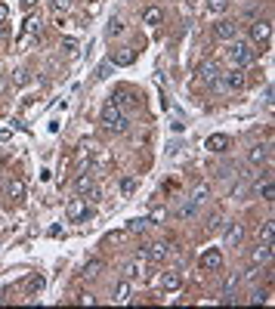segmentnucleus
Returning <instances> with one entry per match:
<instances>
[{"instance_id":"nucleus-1","label":"nucleus","mask_w":275,"mask_h":309,"mask_svg":"<svg viewBox=\"0 0 275 309\" xmlns=\"http://www.w3.org/2000/svg\"><path fill=\"white\" fill-rule=\"evenodd\" d=\"M102 124H105V130H112V133H127V127H130V118L121 115V108L108 99L102 105Z\"/></svg>"},{"instance_id":"nucleus-2","label":"nucleus","mask_w":275,"mask_h":309,"mask_svg":"<svg viewBox=\"0 0 275 309\" xmlns=\"http://www.w3.org/2000/svg\"><path fill=\"white\" fill-rule=\"evenodd\" d=\"M226 56H229L232 68H247V65L256 59V50H253L250 44H244V41H235V44L226 50Z\"/></svg>"},{"instance_id":"nucleus-3","label":"nucleus","mask_w":275,"mask_h":309,"mask_svg":"<svg viewBox=\"0 0 275 309\" xmlns=\"http://www.w3.org/2000/svg\"><path fill=\"white\" fill-rule=\"evenodd\" d=\"M250 41H253V47H260V53L269 47V41H272V25L269 22H253L250 25Z\"/></svg>"},{"instance_id":"nucleus-4","label":"nucleus","mask_w":275,"mask_h":309,"mask_svg":"<svg viewBox=\"0 0 275 309\" xmlns=\"http://www.w3.org/2000/svg\"><path fill=\"white\" fill-rule=\"evenodd\" d=\"M219 75H223V71H219L216 62H204V65L198 68V84H201V87H216V84H219Z\"/></svg>"},{"instance_id":"nucleus-5","label":"nucleus","mask_w":275,"mask_h":309,"mask_svg":"<svg viewBox=\"0 0 275 309\" xmlns=\"http://www.w3.org/2000/svg\"><path fill=\"white\" fill-rule=\"evenodd\" d=\"M158 287H161V290H167V294H170V290H179V287H182V275H179L176 269L161 272V275H158Z\"/></svg>"},{"instance_id":"nucleus-6","label":"nucleus","mask_w":275,"mask_h":309,"mask_svg":"<svg viewBox=\"0 0 275 309\" xmlns=\"http://www.w3.org/2000/svg\"><path fill=\"white\" fill-rule=\"evenodd\" d=\"M65 216L71 223H81L84 216H87V198H71L68 207H65Z\"/></svg>"},{"instance_id":"nucleus-7","label":"nucleus","mask_w":275,"mask_h":309,"mask_svg":"<svg viewBox=\"0 0 275 309\" xmlns=\"http://www.w3.org/2000/svg\"><path fill=\"white\" fill-rule=\"evenodd\" d=\"M139 257H142V260H155V263H161L164 257H167V244H164V241L145 244V247H139Z\"/></svg>"},{"instance_id":"nucleus-8","label":"nucleus","mask_w":275,"mask_h":309,"mask_svg":"<svg viewBox=\"0 0 275 309\" xmlns=\"http://www.w3.org/2000/svg\"><path fill=\"white\" fill-rule=\"evenodd\" d=\"M112 102L121 108V115H127V112H133V105H136V96L130 93V90H115V96H112Z\"/></svg>"},{"instance_id":"nucleus-9","label":"nucleus","mask_w":275,"mask_h":309,"mask_svg":"<svg viewBox=\"0 0 275 309\" xmlns=\"http://www.w3.org/2000/svg\"><path fill=\"white\" fill-rule=\"evenodd\" d=\"M219 84H223L226 90H241L244 87V75H241V68H229L219 75Z\"/></svg>"},{"instance_id":"nucleus-10","label":"nucleus","mask_w":275,"mask_h":309,"mask_svg":"<svg viewBox=\"0 0 275 309\" xmlns=\"http://www.w3.org/2000/svg\"><path fill=\"white\" fill-rule=\"evenodd\" d=\"M207 149L216 152V155H226V152L232 149V139H229L226 133H210V136H207Z\"/></svg>"},{"instance_id":"nucleus-11","label":"nucleus","mask_w":275,"mask_h":309,"mask_svg":"<svg viewBox=\"0 0 275 309\" xmlns=\"http://www.w3.org/2000/svg\"><path fill=\"white\" fill-rule=\"evenodd\" d=\"M213 34L219 41H235V34H238V25L232 22V19H219L216 25H213Z\"/></svg>"},{"instance_id":"nucleus-12","label":"nucleus","mask_w":275,"mask_h":309,"mask_svg":"<svg viewBox=\"0 0 275 309\" xmlns=\"http://www.w3.org/2000/svg\"><path fill=\"white\" fill-rule=\"evenodd\" d=\"M241 241H244V226H241V223H232V226L226 229V235H223V244H226V247H238Z\"/></svg>"},{"instance_id":"nucleus-13","label":"nucleus","mask_w":275,"mask_h":309,"mask_svg":"<svg viewBox=\"0 0 275 309\" xmlns=\"http://www.w3.org/2000/svg\"><path fill=\"white\" fill-rule=\"evenodd\" d=\"M219 266H223V253L219 250H207V253H201V269H207V272H216Z\"/></svg>"},{"instance_id":"nucleus-14","label":"nucleus","mask_w":275,"mask_h":309,"mask_svg":"<svg viewBox=\"0 0 275 309\" xmlns=\"http://www.w3.org/2000/svg\"><path fill=\"white\" fill-rule=\"evenodd\" d=\"M7 195L13 198V201H22V198L28 195V186H25V179H19V176H16V179H10V183H7Z\"/></svg>"},{"instance_id":"nucleus-15","label":"nucleus","mask_w":275,"mask_h":309,"mask_svg":"<svg viewBox=\"0 0 275 309\" xmlns=\"http://www.w3.org/2000/svg\"><path fill=\"white\" fill-rule=\"evenodd\" d=\"M269 155H272V152H269V145H253V149L247 152V164H253V167H256V164H263V161H269Z\"/></svg>"},{"instance_id":"nucleus-16","label":"nucleus","mask_w":275,"mask_h":309,"mask_svg":"<svg viewBox=\"0 0 275 309\" xmlns=\"http://www.w3.org/2000/svg\"><path fill=\"white\" fill-rule=\"evenodd\" d=\"M142 22L145 25H161L164 22V10L161 7H145L142 10Z\"/></svg>"},{"instance_id":"nucleus-17","label":"nucleus","mask_w":275,"mask_h":309,"mask_svg":"<svg viewBox=\"0 0 275 309\" xmlns=\"http://www.w3.org/2000/svg\"><path fill=\"white\" fill-rule=\"evenodd\" d=\"M269 260H272V244H263V247H256V250L250 253V263H253V266L269 263Z\"/></svg>"},{"instance_id":"nucleus-18","label":"nucleus","mask_w":275,"mask_h":309,"mask_svg":"<svg viewBox=\"0 0 275 309\" xmlns=\"http://www.w3.org/2000/svg\"><path fill=\"white\" fill-rule=\"evenodd\" d=\"M112 300H115V303H130V281H127V278L115 284V297H112Z\"/></svg>"},{"instance_id":"nucleus-19","label":"nucleus","mask_w":275,"mask_h":309,"mask_svg":"<svg viewBox=\"0 0 275 309\" xmlns=\"http://www.w3.org/2000/svg\"><path fill=\"white\" fill-rule=\"evenodd\" d=\"M90 189H93V176H90V173H81V176L75 179V192H78V195H87Z\"/></svg>"},{"instance_id":"nucleus-20","label":"nucleus","mask_w":275,"mask_h":309,"mask_svg":"<svg viewBox=\"0 0 275 309\" xmlns=\"http://www.w3.org/2000/svg\"><path fill=\"white\" fill-rule=\"evenodd\" d=\"M127 238H130V232H127V229H115V232L105 235V244H124Z\"/></svg>"},{"instance_id":"nucleus-21","label":"nucleus","mask_w":275,"mask_h":309,"mask_svg":"<svg viewBox=\"0 0 275 309\" xmlns=\"http://www.w3.org/2000/svg\"><path fill=\"white\" fill-rule=\"evenodd\" d=\"M207 195H210V186H207V183H198L195 192H192V201H195V204H204Z\"/></svg>"},{"instance_id":"nucleus-22","label":"nucleus","mask_w":275,"mask_h":309,"mask_svg":"<svg viewBox=\"0 0 275 309\" xmlns=\"http://www.w3.org/2000/svg\"><path fill=\"white\" fill-rule=\"evenodd\" d=\"M256 189H260V195H263V201H275V186H272V179H269V176L263 179V186L256 183Z\"/></svg>"},{"instance_id":"nucleus-23","label":"nucleus","mask_w":275,"mask_h":309,"mask_svg":"<svg viewBox=\"0 0 275 309\" xmlns=\"http://www.w3.org/2000/svg\"><path fill=\"white\" fill-rule=\"evenodd\" d=\"M133 192H136V176H124V179H121V195L130 198Z\"/></svg>"},{"instance_id":"nucleus-24","label":"nucleus","mask_w":275,"mask_h":309,"mask_svg":"<svg viewBox=\"0 0 275 309\" xmlns=\"http://www.w3.org/2000/svg\"><path fill=\"white\" fill-rule=\"evenodd\" d=\"M229 10V0H207V13H213V16H223Z\"/></svg>"},{"instance_id":"nucleus-25","label":"nucleus","mask_w":275,"mask_h":309,"mask_svg":"<svg viewBox=\"0 0 275 309\" xmlns=\"http://www.w3.org/2000/svg\"><path fill=\"white\" fill-rule=\"evenodd\" d=\"M102 269H105V263H102V260H90V263L84 266V275H87V278H93V275H99Z\"/></svg>"},{"instance_id":"nucleus-26","label":"nucleus","mask_w":275,"mask_h":309,"mask_svg":"<svg viewBox=\"0 0 275 309\" xmlns=\"http://www.w3.org/2000/svg\"><path fill=\"white\" fill-rule=\"evenodd\" d=\"M139 275H142V266H139V263H127V266H124V278H127V281H133V278H139Z\"/></svg>"},{"instance_id":"nucleus-27","label":"nucleus","mask_w":275,"mask_h":309,"mask_svg":"<svg viewBox=\"0 0 275 309\" xmlns=\"http://www.w3.org/2000/svg\"><path fill=\"white\" fill-rule=\"evenodd\" d=\"M149 226H152L149 220H130V223H127V232H130V235H139V232H145Z\"/></svg>"},{"instance_id":"nucleus-28","label":"nucleus","mask_w":275,"mask_h":309,"mask_svg":"<svg viewBox=\"0 0 275 309\" xmlns=\"http://www.w3.org/2000/svg\"><path fill=\"white\" fill-rule=\"evenodd\" d=\"M41 16H28V22H25V38H28V34H38L41 31Z\"/></svg>"},{"instance_id":"nucleus-29","label":"nucleus","mask_w":275,"mask_h":309,"mask_svg":"<svg viewBox=\"0 0 275 309\" xmlns=\"http://www.w3.org/2000/svg\"><path fill=\"white\" fill-rule=\"evenodd\" d=\"M247 195H250V186H247V183H235V189H232V198H235V201H244Z\"/></svg>"},{"instance_id":"nucleus-30","label":"nucleus","mask_w":275,"mask_h":309,"mask_svg":"<svg viewBox=\"0 0 275 309\" xmlns=\"http://www.w3.org/2000/svg\"><path fill=\"white\" fill-rule=\"evenodd\" d=\"M130 62H133V50H130V47H124L118 56H115V65H130Z\"/></svg>"},{"instance_id":"nucleus-31","label":"nucleus","mask_w":275,"mask_h":309,"mask_svg":"<svg viewBox=\"0 0 275 309\" xmlns=\"http://www.w3.org/2000/svg\"><path fill=\"white\" fill-rule=\"evenodd\" d=\"M272 241H275V220H269L263 226V244H272Z\"/></svg>"},{"instance_id":"nucleus-32","label":"nucleus","mask_w":275,"mask_h":309,"mask_svg":"<svg viewBox=\"0 0 275 309\" xmlns=\"http://www.w3.org/2000/svg\"><path fill=\"white\" fill-rule=\"evenodd\" d=\"M195 210H198V204L189 201V204H182V207L176 210V216H179V220H186V216H195Z\"/></svg>"},{"instance_id":"nucleus-33","label":"nucleus","mask_w":275,"mask_h":309,"mask_svg":"<svg viewBox=\"0 0 275 309\" xmlns=\"http://www.w3.org/2000/svg\"><path fill=\"white\" fill-rule=\"evenodd\" d=\"M164 220H167V210H164V207H155L152 216H149V223H164Z\"/></svg>"},{"instance_id":"nucleus-34","label":"nucleus","mask_w":275,"mask_h":309,"mask_svg":"<svg viewBox=\"0 0 275 309\" xmlns=\"http://www.w3.org/2000/svg\"><path fill=\"white\" fill-rule=\"evenodd\" d=\"M44 287V275H31L28 278V290H41Z\"/></svg>"},{"instance_id":"nucleus-35","label":"nucleus","mask_w":275,"mask_h":309,"mask_svg":"<svg viewBox=\"0 0 275 309\" xmlns=\"http://www.w3.org/2000/svg\"><path fill=\"white\" fill-rule=\"evenodd\" d=\"M50 7L56 10V13H65V10L71 7V0H50Z\"/></svg>"},{"instance_id":"nucleus-36","label":"nucleus","mask_w":275,"mask_h":309,"mask_svg":"<svg viewBox=\"0 0 275 309\" xmlns=\"http://www.w3.org/2000/svg\"><path fill=\"white\" fill-rule=\"evenodd\" d=\"M87 198H90V201H102V189H96V186H93V189L87 192Z\"/></svg>"},{"instance_id":"nucleus-37","label":"nucleus","mask_w":275,"mask_h":309,"mask_svg":"<svg viewBox=\"0 0 275 309\" xmlns=\"http://www.w3.org/2000/svg\"><path fill=\"white\" fill-rule=\"evenodd\" d=\"M121 31H124V25H121V22L115 19L112 25H108V38H112V34H121Z\"/></svg>"},{"instance_id":"nucleus-38","label":"nucleus","mask_w":275,"mask_h":309,"mask_svg":"<svg viewBox=\"0 0 275 309\" xmlns=\"http://www.w3.org/2000/svg\"><path fill=\"white\" fill-rule=\"evenodd\" d=\"M238 281H241V278H238V275H232V278L226 281V294H232V290L238 287Z\"/></svg>"},{"instance_id":"nucleus-39","label":"nucleus","mask_w":275,"mask_h":309,"mask_svg":"<svg viewBox=\"0 0 275 309\" xmlns=\"http://www.w3.org/2000/svg\"><path fill=\"white\" fill-rule=\"evenodd\" d=\"M96 78H99V81H102V78H108V62H102V65H99V71H96Z\"/></svg>"},{"instance_id":"nucleus-40","label":"nucleus","mask_w":275,"mask_h":309,"mask_svg":"<svg viewBox=\"0 0 275 309\" xmlns=\"http://www.w3.org/2000/svg\"><path fill=\"white\" fill-rule=\"evenodd\" d=\"M62 47H65V50H78V44L71 41V38H65V41H62Z\"/></svg>"},{"instance_id":"nucleus-41","label":"nucleus","mask_w":275,"mask_h":309,"mask_svg":"<svg viewBox=\"0 0 275 309\" xmlns=\"http://www.w3.org/2000/svg\"><path fill=\"white\" fill-rule=\"evenodd\" d=\"M34 4H38V0H22V7H25V10H31Z\"/></svg>"},{"instance_id":"nucleus-42","label":"nucleus","mask_w":275,"mask_h":309,"mask_svg":"<svg viewBox=\"0 0 275 309\" xmlns=\"http://www.w3.org/2000/svg\"><path fill=\"white\" fill-rule=\"evenodd\" d=\"M0 192H4V179H0Z\"/></svg>"}]
</instances>
